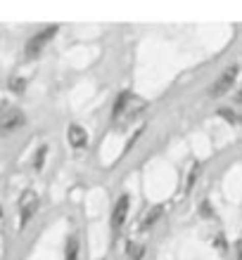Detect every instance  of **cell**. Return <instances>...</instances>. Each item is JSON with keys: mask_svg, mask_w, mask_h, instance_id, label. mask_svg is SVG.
<instances>
[{"mask_svg": "<svg viewBox=\"0 0 242 260\" xmlns=\"http://www.w3.org/2000/svg\"><path fill=\"white\" fill-rule=\"evenodd\" d=\"M237 102H240V104H242V92H237Z\"/></svg>", "mask_w": 242, "mask_h": 260, "instance_id": "obj_18", "label": "cell"}, {"mask_svg": "<svg viewBox=\"0 0 242 260\" xmlns=\"http://www.w3.org/2000/svg\"><path fill=\"white\" fill-rule=\"evenodd\" d=\"M128 102H131V92H121V95L117 97V102H114V107H112V118H119L121 114H124V109L128 107Z\"/></svg>", "mask_w": 242, "mask_h": 260, "instance_id": "obj_7", "label": "cell"}, {"mask_svg": "<svg viewBox=\"0 0 242 260\" xmlns=\"http://www.w3.org/2000/svg\"><path fill=\"white\" fill-rule=\"evenodd\" d=\"M126 255H128V260H140L143 255H145V246H140V244H128L126 246Z\"/></svg>", "mask_w": 242, "mask_h": 260, "instance_id": "obj_10", "label": "cell"}, {"mask_svg": "<svg viewBox=\"0 0 242 260\" xmlns=\"http://www.w3.org/2000/svg\"><path fill=\"white\" fill-rule=\"evenodd\" d=\"M159 215H162V206H154L152 211L145 215V220H143V230H150V227H152L154 222L159 220Z\"/></svg>", "mask_w": 242, "mask_h": 260, "instance_id": "obj_11", "label": "cell"}, {"mask_svg": "<svg viewBox=\"0 0 242 260\" xmlns=\"http://www.w3.org/2000/svg\"><path fill=\"white\" fill-rule=\"evenodd\" d=\"M237 74H240V67H237V64L228 67V69H226V71H223V74L214 81V85L209 88V95H211V97H223L230 88H233V85H235Z\"/></svg>", "mask_w": 242, "mask_h": 260, "instance_id": "obj_2", "label": "cell"}, {"mask_svg": "<svg viewBox=\"0 0 242 260\" xmlns=\"http://www.w3.org/2000/svg\"><path fill=\"white\" fill-rule=\"evenodd\" d=\"M69 144L71 147H76V149H81V147H86V142H88V133L81 128V125H69Z\"/></svg>", "mask_w": 242, "mask_h": 260, "instance_id": "obj_6", "label": "cell"}, {"mask_svg": "<svg viewBox=\"0 0 242 260\" xmlns=\"http://www.w3.org/2000/svg\"><path fill=\"white\" fill-rule=\"evenodd\" d=\"M24 123H26L24 111H19V109L5 111V114L0 116V135H12L14 130H19Z\"/></svg>", "mask_w": 242, "mask_h": 260, "instance_id": "obj_3", "label": "cell"}, {"mask_svg": "<svg viewBox=\"0 0 242 260\" xmlns=\"http://www.w3.org/2000/svg\"><path fill=\"white\" fill-rule=\"evenodd\" d=\"M219 116H223L226 121H228V123H237V116L230 109H219Z\"/></svg>", "mask_w": 242, "mask_h": 260, "instance_id": "obj_15", "label": "cell"}, {"mask_svg": "<svg viewBox=\"0 0 242 260\" xmlns=\"http://www.w3.org/2000/svg\"><path fill=\"white\" fill-rule=\"evenodd\" d=\"M7 85H10V90H12V92H17V95H19V92H24V88H26V81H24V78H17V76H14V78H10V83H7Z\"/></svg>", "mask_w": 242, "mask_h": 260, "instance_id": "obj_12", "label": "cell"}, {"mask_svg": "<svg viewBox=\"0 0 242 260\" xmlns=\"http://www.w3.org/2000/svg\"><path fill=\"white\" fill-rule=\"evenodd\" d=\"M64 260H78V239H76V237H69V239H67Z\"/></svg>", "mask_w": 242, "mask_h": 260, "instance_id": "obj_8", "label": "cell"}, {"mask_svg": "<svg viewBox=\"0 0 242 260\" xmlns=\"http://www.w3.org/2000/svg\"><path fill=\"white\" fill-rule=\"evenodd\" d=\"M45 154H48V147L43 144L41 149L36 151V161H34V168H36V171H41V168H43V164H45Z\"/></svg>", "mask_w": 242, "mask_h": 260, "instance_id": "obj_13", "label": "cell"}, {"mask_svg": "<svg viewBox=\"0 0 242 260\" xmlns=\"http://www.w3.org/2000/svg\"><path fill=\"white\" fill-rule=\"evenodd\" d=\"M36 211H38V197H36L34 189H26V192L21 194V199H19V213H21L19 225L26 227L29 220L36 215Z\"/></svg>", "mask_w": 242, "mask_h": 260, "instance_id": "obj_4", "label": "cell"}, {"mask_svg": "<svg viewBox=\"0 0 242 260\" xmlns=\"http://www.w3.org/2000/svg\"><path fill=\"white\" fill-rule=\"evenodd\" d=\"M0 218H3V208H0Z\"/></svg>", "mask_w": 242, "mask_h": 260, "instance_id": "obj_19", "label": "cell"}, {"mask_svg": "<svg viewBox=\"0 0 242 260\" xmlns=\"http://www.w3.org/2000/svg\"><path fill=\"white\" fill-rule=\"evenodd\" d=\"M200 215H202V218H211V215H214V208H211V204H209V201H202Z\"/></svg>", "mask_w": 242, "mask_h": 260, "instance_id": "obj_14", "label": "cell"}, {"mask_svg": "<svg viewBox=\"0 0 242 260\" xmlns=\"http://www.w3.org/2000/svg\"><path fill=\"white\" fill-rule=\"evenodd\" d=\"M128 206H131V197H128V194H121L119 201L114 204V211H112V230H114V232L121 230V225H124L126 215H128Z\"/></svg>", "mask_w": 242, "mask_h": 260, "instance_id": "obj_5", "label": "cell"}, {"mask_svg": "<svg viewBox=\"0 0 242 260\" xmlns=\"http://www.w3.org/2000/svg\"><path fill=\"white\" fill-rule=\"evenodd\" d=\"M235 258L242 260V241H237V246H235Z\"/></svg>", "mask_w": 242, "mask_h": 260, "instance_id": "obj_16", "label": "cell"}, {"mask_svg": "<svg viewBox=\"0 0 242 260\" xmlns=\"http://www.w3.org/2000/svg\"><path fill=\"white\" fill-rule=\"evenodd\" d=\"M200 173H202V164H200V161H195L193 168H190V173H187V180H185V189H187V192L195 187V182H197V175H200Z\"/></svg>", "mask_w": 242, "mask_h": 260, "instance_id": "obj_9", "label": "cell"}, {"mask_svg": "<svg viewBox=\"0 0 242 260\" xmlns=\"http://www.w3.org/2000/svg\"><path fill=\"white\" fill-rule=\"evenodd\" d=\"M57 31H60V28H57V24H52V26L43 28V31H38L36 36H31V38H29V43H26V50H24V52H26V59H36V57L41 55L43 48H45V45H48V43L57 36Z\"/></svg>", "mask_w": 242, "mask_h": 260, "instance_id": "obj_1", "label": "cell"}, {"mask_svg": "<svg viewBox=\"0 0 242 260\" xmlns=\"http://www.w3.org/2000/svg\"><path fill=\"white\" fill-rule=\"evenodd\" d=\"M216 246L221 248V251H226V241H223V237H219V239H216Z\"/></svg>", "mask_w": 242, "mask_h": 260, "instance_id": "obj_17", "label": "cell"}]
</instances>
